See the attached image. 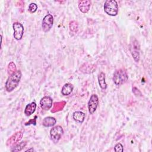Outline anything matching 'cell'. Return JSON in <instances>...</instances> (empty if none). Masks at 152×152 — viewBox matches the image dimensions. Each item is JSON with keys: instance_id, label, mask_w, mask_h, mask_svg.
<instances>
[{"instance_id": "24", "label": "cell", "mask_w": 152, "mask_h": 152, "mask_svg": "<svg viewBox=\"0 0 152 152\" xmlns=\"http://www.w3.org/2000/svg\"><path fill=\"white\" fill-rule=\"evenodd\" d=\"M34 151V150L33 149V148H30V149L27 150L26 151Z\"/></svg>"}, {"instance_id": "2", "label": "cell", "mask_w": 152, "mask_h": 152, "mask_svg": "<svg viewBox=\"0 0 152 152\" xmlns=\"http://www.w3.org/2000/svg\"><path fill=\"white\" fill-rule=\"evenodd\" d=\"M128 79V76L125 70L123 69H119L115 71L113 80L116 86H120L125 83Z\"/></svg>"}, {"instance_id": "22", "label": "cell", "mask_w": 152, "mask_h": 152, "mask_svg": "<svg viewBox=\"0 0 152 152\" xmlns=\"http://www.w3.org/2000/svg\"><path fill=\"white\" fill-rule=\"evenodd\" d=\"M114 150L115 151H124L123 145L121 143L116 144L114 147Z\"/></svg>"}, {"instance_id": "4", "label": "cell", "mask_w": 152, "mask_h": 152, "mask_svg": "<svg viewBox=\"0 0 152 152\" xmlns=\"http://www.w3.org/2000/svg\"><path fill=\"white\" fill-rule=\"evenodd\" d=\"M129 49L134 61L136 62H138L140 58V46L138 40L136 39H134L130 43Z\"/></svg>"}, {"instance_id": "10", "label": "cell", "mask_w": 152, "mask_h": 152, "mask_svg": "<svg viewBox=\"0 0 152 152\" xmlns=\"http://www.w3.org/2000/svg\"><path fill=\"white\" fill-rule=\"evenodd\" d=\"M40 104L42 109L48 110L52 106V99L49 96H45L40 100Z\"/></svg>"}, {"instance_id": "9", "label": "cell", "mask_w": 152, "mask_h": 152, "mask_svg": "<svg viewBox=\"0 0 152 152\" xmlns=\"http://www.w3.org/2000/svg\"><path fill=\"white\" fill-rule=\"evenodd\" d=\"M23 134L21 131H18L14 134L7 141V145L13 146L15 145L21 140Z\"/></svg>"}, {"instance_id": "16", "label": "cell", "mask_w": 152, "mask_h": 152, "mask_svg": "<svg viewBox=\"0 0 152 152\" xmlns=\"http://www.w3.org/2000/svg\"><path fill=\"white\" fill-rule=\"evenodd\" d=\"M98 81L100 88L103 90H105L107 88V84L105 81V74L101 72L98 75Z\"/></svg>"}, {"instance_id": "14", "label": "cell", "mask_w": 152, "mask_h": 152, "mask_svg": "<svg viewBox=\"0 0 152 152\" xmlns=\"http://www.w3.org/2000/svg\"><path fill=\"white\" fill-rule=\"evenodd\" d=\"M56 122V120L55 118L52 116H48L43 119L42 124L44 126L50 127L53 126Z\"/></svg>"}, {"instance_id": "23", "label": "cell", "mask_w": 152, "mask_h": 152, "mask_svg": "<svg viewBox=\"0 0 152 152\" xmlns=\"http://www.w3.org/2000/svg\"><path fill=\"white\" fill-rule=\"evenodd\" d=\"M37 118V116L36 115L34 118V119H31L30 121H28L27 122L25 123V125H29L31 124H33L34 125H36V118Z\"/></svg>"}, {"instance_id": "17", "label": "cell", "mask_w": 152, "mask_h": 152, "mask_svg": "<svg viewBox=\"0 0 152 152\" xmlns=\"http://www.w3.org/2000/svg\"><path fill=\"white\" fill-rule=\"evenodd\" d=\"M66 104L65 102H55L53 104V109L52 110V112L54 113L56 112H58L59 110H62L65 104Z\"/></svg>"}, {"instance_id": "11", "label": "cell", "mask_w": 152, "mask_h": 152, "mask_svg": "<svg viewBox=\"0 0 152 152\" xmlns=\"http://www.w3.org/2000/svg\"><path fill=\"white\" fill-rule=\"evenodd\" d=\"M91 4V2L89 0L81 1L79 2L78 8L81 11V12H82L83 13H86L89 11L90 8Z\"/></svg>"}, {"instance_id": "8", "label": "cell", "mask_w": 152, "mask_h": 152, "mask_svg": "<svg viewBox=\"0 0 152 152\" xmlns=\"http://www.w3.org/2000/svg\"><path fill=\"white\" fill-rule=\"evenodd\" d=\"M13 30H14V37L17 40H21L23 37L24 33V27L23 26L18 22H15L12 25Z\"/></svg>"}, {"instance_id": "19", "label": "cell", "mask_w": 152, "mask_h": 152, "mask_svg": "<svg viewBox=\"0 0 152 152\" xmlns=\"http://www.w3.org/2000/svg\"><path fill=\"white\" fill-rule=\"evenodd\" d=\"M16 71V66L13 62H11L8 66V73L11 75Z\"/></svg>"}, {"instance_id": "20", "label": "cell", "mask_w": 152, "mask_h": 152, "mask_svg": "<svg viewBox=\"0 0 152 152\" xmlns=\"http://www.w3.org/2000/svg\"><path fill=\"white\" fill-rule=\"evenodd\" d=\"M37 9V5L35 3H31L28 6V11L31 13L35 12Z\"/></svg>"}, {"instance_id": "7", "label": "cell", "mask_w": 152, "mask_h": 152, "mask_svg": "<svg viewBox=\"0 0 152 152\" xmlns=\"http://www.w3.org/2000/svg\"><path fill=\"white\" fill-rule=\"evenodd\" d=\"M99 104V98L95 94H93L89 99L88 102V108L89 113L92 115L93 114L97 109Z\"/></svg>"}, {"instance_id": "13", "label": "cell", "mask_w": 152, "mask_h": 152, "mask_svg": "<svg viewBox=\"0 0 152 152\" xmlns=\"http://www.w3.org/2000/svg\"><path fill=\"white\" fill-rule=\"evenodd\" d=\"M74 89V86L71 83L65 84L61 90V93L64 96H68L70 94Z\"/></svg>"}, {"instance_id": "1", "label": "cell", "mask_w": 152, "mask_h": 152, "mask_svg": "<svg viewBox=\"0 0 152 152\" xmlns=\"http://www.w3.org/2000/svg\"><path fill=\"white\" fill-rule=\"evenodd\" d=\"M21 75V72L19 70L10 75L5 83V88L8 92L12 91L17 87L20 81Z\"/></svg>"}, {"instance_id": "15", "label": "cell", "mask_w": 152, "mask_h": 152, "mask_svg": "<svg viewBox=\"0 0 152 152\" xmlns=\"http://www.w3.org/2000/svg\"><path fill=\"white\" fill-rule=\"evenodd\" d=\"M72 117L75 121L79 123H83L85 119V114L81 111H76L73 113Z\"/></svg>"}, {"instance_id": "5", "label": "cell", "mask_w": 152, "mask_h": 152, "mask_svg": "<svg viewBox=\"0 0 152 152\" xmlns=\"http://www.w3.org/2000/svg\"><path fill=\"white\" fill-rule=\"evenodd\" d=\"M63 133H64V131L62 126L59 125L56 126L53 128H52L50 131V138L54 142L56 143L61 139Z\"/></svg>"}, {"instance_id": "18", "label": "cell", "mask_w": 152, "mask_h": 152, "mask_svg": "<svg viewBox=\"0 0 152 152\" xmlns=\"http://www.w3.org/2000/svg\"><path fill=\"white\" fill-rule=\"evenodd\" d=\"M27 142L26 141H22L20 143H18L15 145H14L12 147V149H11V151H19L22 150L24 147L26 145Z\"/></svg>"}, {"instance_id": "21", "label": "cell", "mask_w": 152, "mask_h": 152, "mask_svg": "<svg viewBox=\"0 0 152 152\" xmlns=\"http://www.w3.org/2000/svg\"><path fill=\"white\" fill-rule=\"evenodd\" d=\"M69 28H70V30L72 31H76L77 30V28H78L77 23L74 21H71L69 24Z\"/></svg>"}, {"instance_id": "12", "label": "cell", "mask_w": 152, "mask_h": 152, "mask_svg": "<svg viewBox=\"0 0 152 152\" xmlns=\"http://www.w3.org/2000/svg\"><path fill=\"white\" fill-rule=\"evenodd\" d=\"M36 106H37V104L35 102H31L27 104L24 109L25 115L27 116H30L31 114H33L35 112Z\"/></svg>"}, {"instance_id": "6", "label": "cell", "mask_w": 152, "mask_h": 152, "mask_svg": "<svg viewBox=\"0 0 152 152\" xmlns=\"http://www.w3.org/2000/svg\"><path fill=\"white\" fill-rule=\"evenodd\" d=\"M53 16L50 14L46 15L42 20V27L43 30L45 32L49 31L52 28L53 26Z\"/></svg>"}, {"instance_id": "3", "label": "cell", "mask_w": 152, "mask_h": 152, "mask_svg": "<svg viewBox=\"0 0 152 152\" xmlns=\"http://www.w3.org/2000/svg\"><path fill=\"white\" fill-rule=\"evenodd\" d=\"M104 12L110 15L115 16L118 12V5L115 0H107L104 4Z\"/></svg>"}]
</instances>
